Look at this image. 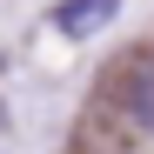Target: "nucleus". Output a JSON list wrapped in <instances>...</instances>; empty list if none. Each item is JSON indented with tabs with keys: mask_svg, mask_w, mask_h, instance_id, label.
I'll list each match as a JSON object with an SVG mask.
<instances>
[{
	"mask_svg": "<svg viewBox=\"0 0 154 154\" xmlns=\"http://www.w3.org/2000/svg\"><path fill=\"white\" fill-rule=\"evenodd\" d=\"M127 114H134L141 127H154V54H141L134 67H127Z\"/></svg>",
	"mask_w": 154,
	"mask_h": 154,
	"instance_id": "2",
	"label": "nucleus"
},
{
	"mask_svg": "<svg viewBox=\"0 0 154 154\" xmlns=\"http://www.w3.org/2000/svg\"><path fill=\"white\" fill-rule=\"evenodd\" d=\"M114 7H121V0H67V7H54V27L74 34V40H87V34H100L114 20Z\"/></svg>",
	"mask_w": 154,
	"mask_h": 154,
	"instance_id": "1",
	"label": "nucleus"
}]
</instances>
